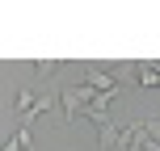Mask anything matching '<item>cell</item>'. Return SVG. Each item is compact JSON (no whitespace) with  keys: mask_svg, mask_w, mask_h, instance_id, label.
I'll list each match as a JSON object with an SVG mask.
<instances>
[{"mask_svg":"<svg viewBox=\"0 0 160 151\" xmlns=\"http://www.w3.org/2000/svg\"><path fill=\"white\" fill-rule=\"evenodd\" d=\"M34 101H38V92H30V88H25V92H17V113H21V122L34 113Z\"/></svg>","mask_w":160,"mask_h":151,"instance_id":"cell-4","label":"cell"},{"mask_svg":"<svg viewBox=\"0 0 160 151\" xmlns=\"http://www.w3.org/2000/svg\"><path fill=\"white\" fill-rule=\"evenodd\" d=\"M34 72H38V76H51V72H55V59H34Z\"/></svg>","mask_w":160,"mask_h":151,"instance_id":"cell-6","label":"cell"},{"mask_svg":"<svg viewBox=\"0 0 160 151\" xmlns=\"http://www.w3.org/2000/svg\"><path fill=\"white\" fill-rule=\"evenodd\" d=\"M4 151H25L21 143H17V134H13V130H8V134H4Z\"/></svg>","mask_w":160,"mask_h":151,"instance_id":"cell-8","label":"cell"},{"mask_svg":"<svg viewBox=\"0 0 160 151\" xmlns=\"http://www.w3.org/2000/svg\"><path fill=\"white\" fill-rule=\"evenodd\" d=\"M17 143H21V147H30V143H34V134H30V126H21V130H17Z\"/></svg>","mask_w":160,"mask_h":151,"instance_id":"cell-9","label":"cell"},{"mask_svg":"<svg viewBox=\"0 0 160 151\" xmlns=\"http://www.w3.org/2000/svg\"><path fill=\"white\" fill-rule=\"evenodd\" d=\"M118 139H122V126L110 122V126H101V139H97V143H101L105 151H118Z\"/></svg>","mask_w":160,"mask_h":151,"instance_id":"cell-2","label":"cell"},{"mask_svg":"<svg viewBox=\"0 0 160 151\" xmlns=\"http://www.w3.org/2000/svg\"><path fill=\"white\" fill-rule=\"evenodd\" d=\"M143 126H148V139H156V143H160V118H148Z\"/></svg>","mask_w":160,"mask_h":151,"instance_id":"cell-7","label":"cell"},{"mask_svg":"<svg viewBox=\"0 0 160 151\" xmlns=\"http://www.w3.org/2000/svg\"><path fill=\"white\" fill-rule=\"evenodd\" d=\"M114 97H118V92H97V97H93V105H88V109H105V105H110ZM105 113H110V109H105Z\"/></svg>","mask_w":160,"mask_h":151,"instance_id":"cell-5","label":"cell"},{"mask_svg":"<svg viewBox=\"0 0 160 151\" xmlns=\"http://www.w3.org/2000/svg\"><path fill=\"white\" fill-rule=\"evenodd\" d=\"M84 84H93L97 92H118V80H114V76H101V72H88Z\"/></svg>","mask_w":160,"mask_h":151,"instance_id":"cell-1","label":"cell"},{"mask_svg":"<svg viewBox=\"0 0 160 151\" xmlns=\"http://www.w3.org/2000/svg\"><path fill=\"white\" fill-rule=\"evenodd\" d=\"M47 109H55V97H51V92H38V101H34V113L21 122V126H30V122H34V118H42Z\"/></svg>","mask_w":160,"mask_h":151,"instance_id":"cell-3","label":"cell"}]
</instances>
